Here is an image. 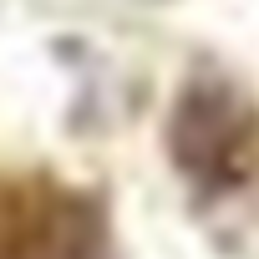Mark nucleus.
Returning <instances> with one entry per match:
<instances>
[{
    "label": "nucleus",
    "mask_w": 259,
    "mask_h": 259,
    "mask_svg": "<svg viewBox=\"0 0 259 259\" xmlns=\"http://www.w3.org/2000/svg\"><path fill=\"white\" fill-rule=\"evenodd\" d=\"M0 259H117L107 203L51 173H0Z\"/></svg>",
    "instance_id": "f257e3e1"
},
{
    "label": "nucleus",
    "mask_w": 259,
    "mask_h": 259,
    "mask_svg": "<svg viewBox=\"0 0 259 259\" xmlns=\"http://www.w3.org/2000/svg\"><path fill=\"white\" fill-rule=\"evenodd\" d=\"M168 153H173V168L193 188H203V193L239 188L244 173L254 168L249 97L219 71L188 76V87L178 92L173 117H168Z\"/></svg>",
    "instance_id": "f03ea898"
}]
</instances>
